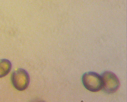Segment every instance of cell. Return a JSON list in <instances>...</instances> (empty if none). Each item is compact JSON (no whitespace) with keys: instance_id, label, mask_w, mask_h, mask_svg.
<instances>
[{"instance_id":"cell-1","label":"cell","mask_w":127,"mask_h":102,"mask_svg":"<svg viewBox=\"0 0 127 102\" xmlns=\"http://www.w3.org/2000/svg\"><path fill=\"white\" fill-rule=\"evenodd\" d=\"M103 91L108 94L116 92L120 86V82L116 75L111 71H106L101 73Z\"/></svg>"},{"instance_id":"cell-4","label":"cell","mask_w":127,"mask_h":102,"mask_svg":"<svg viewBox=\"0 0 127 102\" xmlns=\"http://www.w3.org/2000/svg\"><path fill=\"white\" fill-rule=\"evenodd\" d=\"M12 68V64L10 61L6 59H0V78L8 75Z\"/></svg>"},{"instance_id":"cell-2","label":"cell","mask_w":127,"mask_h":102,"mask_svg":"<svg viewBox=\"0 0 127 102\" xmlns=\"http://www.w3.org/2000/svg\"><path fill=\"white\" fill-rule=\"evenodd\" d=\"M82 80L84 87L92 92H98L102 87L101 76L96 72H86L83 74Z\"/></svg>"},{"instance_id":"cell-3","label":"cell","mask_w":127,"mask_h":102,"mask_svg":"<svg viewBox=\"0 0 127 102\" xmlns=\"http://www.w3.org/2000/svg\"><path fill=\"white\" fill-rule=\"evenodd\" d=\"M11 80L16 89L22 91L26 89L29 86L30 76L26 70L20 68L12 73Z\"/></svg>"}]
</instances>
